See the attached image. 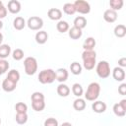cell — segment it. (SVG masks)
I'll return each mask as SVG.
<instances>
[{"label":"cell","mask_w":126,"mask_h":126,"mask_svg":"<svg viewBox=\"0 0 126 126\" xmlns=\"http://www.w3.org/2000/svg\"><path fill=\"white\" fill-rule=\"evenodd\" d=\"M73 4H74V7L76 9V12H78L80 14H89L91 11V6L87 1L76 0Z\"/></svg>","instance_id":"8992f818"},{"label":"cell","mask_w":126,"mask_h":126,"mask_svg":"<svg viewBox=\"0 0 126 126\" xmlns=\"http://www.w3.org/2000/svg\"><path fill=\"white\" fill-rule=\"evenodd\" d=\"M60 126H72V124L70 122H63Z\"/></svg>","instance_id":"b9f144b4"},{"label":"cell","mask_w":126,"mask_h":126,"mask_svg":"<svg viewBox=\"0 0 126 126\" xmlns=\"http://www.w3.org/2000/svg\"><path fill=\"white\" fill-rule=\"evenodd\" d=\"M24 67H25V72L27 75L32 76L34 75L37 71V61L34 57L29 56L26 57L24 60Z\"/></svg>","instance_id":"3957f363"},{"label":"cell","mask_w":126,"mask_h":126,"mask_svg":"<svg viewBox=\"0 0 126 126\" xmlns=\"http://www.w3.org/2000/svg\"><path fill=\"white\" fill-rule=\"evenodd\" d=\"M17 87V84L10 81L9 79H4V81L2 82V89L7 92V93H10V92H13Z\"/></svg>","instance_id":"5bb4252c"},{"label":"cell","mask_w":126,"mask_h":126,"mask_svg":"<svg viewBox=\"0 0 126 126\" xmlns=\"http://www.w3.org/2000/svg\"><path fill=\"white\" fill-rule=\"evenodd\" d=\"M8 11L12 14H18L21 11V3L17 0H10L8 2Z\"/></svg>","instance_id":"7c38bea8"},{"label":"cell","mask_w":126,"mask_h":126,"mask_svg":"<svg viewBox=\"0 0 126 126\" xmlns=\"http://www.w3.org/2000/svg\"><path fill=\"white\" fill-rule=\"evenodd\" d=\"M82 59H96V52L94 50H84L82 53Z\"/></svg>","instance_id":"f546056e"},{"label":"cell","mask_w":126,"mask_h":126,"mask_svg":"<svg viewBox=\"0 0 126 126\" xmlns=\"http://www.w3.org/2000/svg\"><path fill=\"white\" fill-rule=\"evenodd\" d=\"M118 93L121 94V95H125L126 94V84H121L119 87H118Z\"/></svg>","instance_id":"f35d334b"},{"label":"cell","mask_w":126,"mask_h":126,"mask_svg":"<svg viewBox=\"0 0 126 126\" xmlns=\"http://www.w3.org/2000/svg\"><path fill=\"white\" fill-rule=\"evenodd\" d=\"M103 19L107 23H114L117 20V12L111 9H107L103 13Z\"/></svg>","instance_id":"9c48e42d"},{"label":"cell","mask_w":126,"mask_h":126,"mask_svg":"<svg viewBox=\"0 0 126 126\" xmlns=\"http://www.w3.org/2000/svg\"><path fill=\"white\" fill-rule=\"evenodd\" d=\"M55 75H56L55 80H57L60 84H63L64 82H66L68 80V77H69V73H68V71L65 68L57 69L55 71Z\"/></svg>","instance_id":"ba28073f"},{"label":"cell","mask_w":126,"mask_h":126,"mask_svg":"<svg viewBox=\"0 0 126 126\" xmlns=\"http://www.w3.org/2000/svg\"><path fill=\"white\" fill-rule=\"evenodd\" d=\"M56 75H55V71L52 69H45L39 72L38 74V81L39 83L45 85V84H51L55 81Z\"/></svg>","instance_id":"7a4b0ae2"},{"label":"cell","mask_w":126,"mask_h":126,"mask_svg":"<svg viewBox=\"0 0 126 126\" xmlns=\"http://www.w3.org/2000/svg\"><path fill=\"white\" fill-rule=\"evenodd\" d=\"M32 101H36V100H44V95L40 92H34L32 94Z\"/></svg>","instance_id":"d590c367"},{"label":"cell","mask_w":126,"mask_h":126,"mask_svg":"<svg viewBox=\"0 0 126 126\" xmlns=\"http://www.w3.org/2000/svg\"><path fill=\"white\" fill-rule=\"evenodd\" d=\"M0 124H1V118H0Z\"/></svg>","instance_id":"7dc6e473"},{"label":"cell","mask_w":126,"mask_h":126,"mask_svg":"<svg viewBox=\"0 0 126 126\" xmlns=\"http://www.w3.org/2000/svg\"><path fill=\"white\" fill-rule=\"evenodd\" d=\"M87 106V103H86V100L84 98H81V97H78L74 100L73 102V107L75 110L77 111H83Z\"/></svg>","instance_id":"e0dca14e"},{"label":"cell","mask_w":126,"mask_h":126,"mask_svg":"<svg viewBox=\"0 0 126 126\" xmlns=\"http://www.w3.org/2000/svg\"><path fill=\"white\" fill-rule=\"evenodd\" d=\"M56 29H57V31H58L59 32L64 33V32H66L69 31L70 27H69V24H68L66 21L60 20V21H58V23L56 24Z\"/></svg>","instance_id":"cb8c5ba5"},{"label":"cell","mask_w":126,"mask_h":126,"mask_svg":"<svg viewBox=\"0 0 126 126\" xmlns=\"http://www.w3.org/2000/svg\"><path fill=\"white\" fill-rule=\"evenodd\" d=\"M44 126H58V121L53 118V117H49L44 121Z\"/></svg>","instance_id":"8d00e7d4"},{"label":"cell","mask_w":126,"mask_h":126,"mask_svg":"<svg viewBox=\"0 0 126 126\" xmlns=\"http://www.w3.org/2000/svg\"><path fill=\"white\" fill-rule=\"evenodd\" d=\"M32 107L34 111H42L45 107V102L44 100H36V101H32Z\"/></svg>","instance_id":"83f0119b"},{"label":"cell","mask_w":126,"mask_h":126,"mask_svg":"<svg viewBox=\"0 0 126 126\" xmlns=\"http://www.w3.org/2000/svg\"><path fill=\"white\" fill-rule=\"evenodd\" d=\"M20 73H19V71L18 70H15V69H12V70H10L9 72H8V75H7V79H9L10 81H12V82H14V83H18L19 82V80H20Z\"/></svg>","instance_id":"7402d4cb"},{"label":"cell","mask_w":126,"mask_h":126,"mask_svg":"<svg viewBox=\"0 0 126 126\" xmlns=\"http://www.w3.org/2000/svg\"><path fill=\"white\" fill-rule=\"evenodd\" d=\"M118 67H120V68L126 67V57H122L118 60Z\"/></svg>","instance_id":"60d3db41"},{"label":"cell","mask_w":126,"mask_h":126,"mask_svg":"<svg viewBox=\"0 0 126 126\" xmlns=\"http://www.w3.org/2000/svg\"><path fill=\"white\" fill-rule=\"evenodd\" d=\"M2 41H3V34L0 32V45L2 44Z\"/></svg>","instance_id":"7bdbcfd3"},{"label":"cell","mask_w":126,"mask_h":126,"mask_svg":"<svg viewBox=\"0 0 126 126\" xmlns=\"http://www.w3.org/2000/svg\"><path fill=\"white\" fill-rule=\"evenodd\" d=\"M2 28H3V23H2V21L0 20V30H1Z\"/></svg>","instance_id":"ee69618b"},{"label":"cell","mask_w":126,"mask_h":126,"mask_svg":"<svg viewBox=\"0 0 126 126\" xmlns=\"http://www.w3.org/2000/svg\"><path fill=\"white\" fill-rule=\"evenodd\" d=\"M72 93H73V94H74V95H76L77 97L82 96V95H83V94H84V90H83L82 85H81V84H79V83L74 84V85L72 86Z\"/></svg>","instance_id":"484cf974"},{"label":"cell","mask_w":126,"mask_h":126,"mask_svg":"<svg viewBox=\"0 0 126 126\" xmlns=\"http://www.w3.org/2000/svg\"><path fill=\"white\" fill-rule=\"evenodd\" d=\"M47 16L52 21H60V19L62 17V12L58 8H51L48 10Z\"/></svg>","instance_id":"8fae6325"},{"label":"cell","mask_w":126,"mask_h":126,"mask_svg":"<svg viewBox=\"0 0 126 126\" xmlns=\"http://www.w3.org/2000/svg\"><path fill=\"white\" fill-rule=\"evenodd\" d=\"M0 69L3 72V74L9 69V63L6 59H0Z\"/></svg>","instance_id":"74e56055"},{"label":"cell","mask_w":126,"mask_h":126,"mask_svg":"<svg viewBox=\"0 0 126 126\" xmlns=\"http://www.w3.org/2000/svg\"><path fill=\"white\" fill-rule=\"evenodd\" d=\"M11 53V47L8 44L0 45V59H6Z\"/></svg>","instance_id":"44dd1931"},{"label":"cell","mask_w":126,"mask_h":126,"mask_svg":"<svg viewBox=\"0 0 126 126\" xmlns=\"http://www.w3.org/2000/svg\"><path fill=\"white\" fill-rule=\"evenodd\" d=\"M48 39V33L45 31H39L35 34V41L38 44H44Z\"/></svg>","instance_id":"2e32d148"},{"label":"cell","mask_w":126,"mask_h":126,"mask_svg":"<svg viewBox=\"0 0 126 126\" xmlns=\"http://www.w3.org/2000/svg\"><path fill=\"white\" fill-rule=\"evenodd\" d=\"M68 34H69V36H70L72 39H79V38L83 35V32H82L81 29L76 28V27L73 26L72 28L69 29V31H68Z\"/></svg>","instance_id":"9a60e30c"},{"label":"cell","mask_w":126,"mask_h":126,"mask_svg":"<svg viewBox=\"0 0 126 126\" xmlns=\"http://www.w3.org/2000/svg\"><path fill=\"white\" fill-rule=\"evenodd\" d=\"M12 56H13L14 60H17V61L22 60L24 58V51L22 49H20V48H17L12 52Z\"/></svg>","instance_id":"e575fe53"},{"label":"cell","mask_w":126,"mask_h":126,"mask_svg":"<svg viewBox=\"0 0 126 126\" xmlns=\"http://www.w3.org/2000/svg\"><path fill=\"white\" fill-rule=\"evenodd\" d=\"M96 74L99 78L101 79H105L110 75V66L109 63L105 60H101L96 64V68H95Z\"/></svg>","instance_id":"277c9868"},{"label":"cell","mask_w":126,"mask_h":126,"mask_svg":"<svg viewBox=\"0 0 126 126\" xmlns=\"http://www.w3.org/2000/svg\"><path fill=\"white\" fill-rule=\"evenodd\" d=\"M6 16H7V8L3 5V6L0 8V20H1V19H4Z\"/></svg>","instance_id":"ab89813d"},{"label":"cell","mask_w":126,"mask_h":126,"mask_svg":"<svg viewBox=\"0 0 126 126\" xmlns=\"http://www.w3.org/2000/svg\"><path fill=\"white\" fill-rule=\"evenodd\" d=\"M63 11L67 15H74L76 13V9H75L73 3H66V4H64Z\"/></svg>","instance_id":"4dcf8cb0"},{"label":"cell","mask_w":126,"mask_h":126,"mask_svg":"<svg viewBox=\"0 0 126 126\" xmlns=\"http://www.w3.org/2000/svg\"><path fill=\"white\" fill-rule=\"evenodd\" d=\"M15 110L17 113H27L28 105L24 102H17L15 104Z\"/></svg>","instance_id":"d6a6232c"},{"label":"cell","mask_w":126,"mask_h":126,"mask_svg":"<svg viewBox=\"0 0 126 126\" xmlns=\"http://www.w3.org/2000/svg\"><path fill=\"white\" fill-rule=\"evenodd\" d=\"M114 34L116 37H124L126 34V27L124 25H117L114 28Z\"/></svg>","instance_id":"d4e9b609"},{"label":"cell","mask_w":126,"mask_h":126,"mask_svg":"<svg viewBox=\"0 0 126 126\" xmlns=\"http://www.w3.org/2000/svg\"><path fill=\"white\" fill-rule=\"evenodd\" d=\"M83 65L86 70H93L96 64V59H86L83 60Z\"/></svg>","instance_id":"1f68e13d"},{"label":"cell","mask_w":126,"mask_h":126,"mask_svg":"<svg viewBox=\"0 0 126 126\" xmlns=\"http://www.w3.org/2000/svg\"><path fill=\"white\" fill-rule=\"evenodd\" d=\"M26 25H27V23L23 17H16L13 21V27L18 31L23 30L26 27Z\"/></svg>","instance_id":"d6986e66"},{"label":"cell","mask_w":126,"mask_h":126,"mask_svg":"<svg viewBox=\"0 0 126 126\" xmlns=\"http://www.w3.org/2000/svg\"><path fill=\"white\" fill-rule=\"evenodd\" d=\"M15 119L18 124H21V125L25 124L28 121V114L27 113H17Z\"/></svg>","instance_id":"836d02e7"},{"label":"cell","mask_w":126,"mask_h":126,"mask_svg":"<svg viewBox=\"0 0 126 126\" xmlns=\"http://www.w3.org/2000/svg\"><path fill=\"white\" fill-rule=\"evenodd\" d=\"M2 74H3V72H2V71H1V69H0V76H1Z\"/></svg>","instance_id":"bcb514c9"},{"label":"cell","mask_w":126,"mask_h":126,"mask_svg":"<svg viewBox=\"0 0 126 126\" xmlns=\"http://www.w3.org/2000/svg\"><path fill=\"white\" fill-rule=\"evenodd\" d=\"M82 65L79 63V62H73L71 63L70 65V70H71V73L74 74V75H80L82 73Z\"/></svg>","instance_id":"4316f807"},{"label":"cell","mask_w":126,"mask_h":126,"mask_svg":"<svg viewBox=\"0 0 126 126\" xmlns=\"http://www.w3.org/2000/svg\"><path fill=\"white\" fill-rule=\"evenodd\" d=\"M96 42H95V39L92 36L90 37H87L86 40L84 41L83 43V48L84 50H94V47L95 46Z\"/></svg>","instance_id":"ffe728a7"},{"label":"cell","mask_w":126,"mask_h":126,"mask_svg":"<svg viewBox=\"0 0 126 126\" xmlns=\"http://www.w3.org/2000/svg\"><path fill=\"white\" fill-rule=\"evenodd\" d=\"M112 77L114 78V80L118 81V82H122L125 79V71L123 68L120 67H115L112 71Z\"/></svg>","instance_id":"4fadbf2b"},{"label":"cell","mask_w":126,"mask_h":126,"mask_svg":"<svg viewBox=\"0 0 126 126\" xmlns=\"http://www.w3.org/2000/svg\"><path fill=\"white\" fill-rule=\"evenodd\" d=\"M3 6V3H2V1H0V8Z\"/></svg>","instance_id":"f6af8a7d"},{"label":"cell","mask_w":126,"mask_h":126,"mask_svg":"<svg viewBox=\"0 0 126 126\" xmlns=\"http://www.w3.org/2000/svg\"><path fill=\"white\" fill-rule=\"evenodd\" d=\"M109 6H110V9L113 10V11H117V10H120L123 6V0H110L109 1Z\"/></svg>","instance_id":"f1b7e54d"},{"label":"cell","mask_w":126,"mask_h":126,"mask_svg":"<svg viewBox=\"0 0 126 126\" xmlns=\"http://www.w3.org/2000/svg\"><path fill=\"white\" fill-rule=\"evenodd\" d=\"M100 94V85L96 82H93L88 86V89L85 93V98L90 101H94L97 99Z\"/></svg>","instance_id":"6da1fadb"},{"label":"cell","mask_w":126,"mask_h":126,"mask_svg":"<svg viewBox=\"0 0 126 126\" xmlns=\"http://www.w3.org/2000/svg\"><path fill=\"white\" fill-rule=\"evenodd\" d=\"M74 27L76 28H79V29H84L86 26H87V19L83 16H79L77 18H75L74 20Z\"/></svg>","instance_id":"603a6c76"},{"label":"cell","mask_w":126,"mask_h":126,"mask_svg":"<svg viewBox=\"0 0 126 126\" xmlns=\"http://www.w3.org/2000/svg\"><path fill=\"white\" fill-rule=\"evenodd\" d=\"M92 109L95 113H103L106 110V104L101 100H94L92 104Z\"/></svg>","instance_id":"30bf717a"},{"label":"cell","mask_w":126,"mask_h":126,"mask_svg":"<svg viewBox=\"0 0 126 126\" xmlns=\"http://www.w3.org/2000/svg\"><path fill=\"white\" fill-rule=\"evenodd\" d=\"M113 112L118 117H123L126 113V99H122L120 102L113 105Z\"/></svg>","instance_id":"52a82bcc"},{"label":"cell","mask_w":126,"mask_h":126,"mask_svg":"<svg viewBox=\"0 0 126 126\" xmlns=\"http://www.w3.org/2000/svg\"><path fill=\"white\" fill-rule=\"evenodd\" d=\"M56 91H57L58 95L63 96V97L68 96L69 94H70V88H69L67 85H65V84H59Z\"/></svg>","instance_id":"ac0fdd59"},{"label":"cell","mask_w":126,"mask_h":126,"mask_svg":"<svg viewBox=\"0 0 126 126\" xmlns=\"http://www.w3.org/2000/svg\"><path fill=\"white\" fill-rule=\"evenodd\" d=\"M27 26L29 27V29H31L32 31H39L43 26V20L39 17L32 16V17L29 18V20L27 22Z\"/></svg>","instance_id":"5b68a950"}]
</instances>
